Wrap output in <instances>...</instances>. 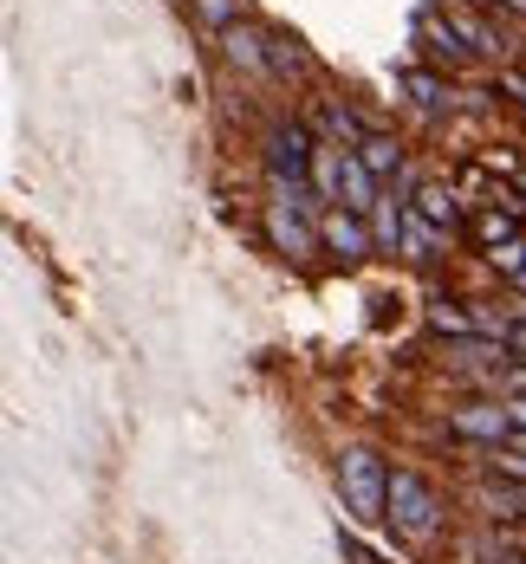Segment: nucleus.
Masks as SVG:
<instances>
[{"label": "nucleus", "mask_w": 526, "mask_h": 564, "mask_svg": "<svg viewBox=\"0 0 526 564\" xmlns=\"http://www.w3.org/2000/svg\"><path fill=\"white\" fill-rule=\"evenodd\" d=\"M338 487H345V499H351L358 519H383V506H390V474H383V461H377L371 448H345Z\"/></svg>", "instance_id": "2"}, {"label": "nucleus", "mask_w": 526, "mask_h": 564, "mask_svg": "<svg viewBox=\"0 0 526 564\" xmlns=\"http://www.w3.org/2000/svg\"><path fill=\"white\" fill-rule=\"evenodd\" d=\"M488 260H494V273H514V280H521V273H526V240L514 234V240H501V247H488Z\"/></svg>", "instance_id": "18"}, {"label": "nucleus", "mask_w": 526, "mask_h": 564, "mask_svg": "<svg viewBox=\"0 0 526 564\" xmlns=\"http://www.w3.org/2000/svg\"><path fill=\"white\" fill-rule=\"evenodd\" d=\"M514 208H481L474 214V234H481V247H501V240H514Z\"/></svg>", "instance_id": "13"}, {"label": "nucleus", "mask_w": 526, "mask_h": 564, "mask_svg": "<svg viewBox=\"0 0 526 564\" xmlns=\"http://www.w3.org/2000/svg\"><path fill=\"white\" fill-rule=\"evenodd\" d=\"M449 428L468 441H507L514 416H507V403H461V409H449Z\"/></svg>", "instance_id": "4"}, {"label": "nucleus", "mask_w": 526, "mask_h": 564, "mask_svg": "<svg viewBox=\"0 0 526 564\" xmlns=\"http://www.w3.org/2000/svg\"><path fill=\"white\" fill-rule=\"evenodd\" d=\"M267 234H273V247H280V253H293V260H312V253H318V240H325V234L300 214V202H273V208H267Z\"/></svg>", "instance_id": "3"}, {"label": "nucleus", "mask_w": 526, "mask_h": 564, "mask_svg": "<svg viewBox=\"0 0 526 564\" xmlns=\"http://www.w3.org/2000/svg\"><path fill=\"white\" fill-rule=\"evenodd\" d=\"M436 234H443V227H429V221H423L416 208L403 214V247H410V260H429V247H436Z\"/></svg>", "instance_id": "14"}, {"label": "nucleus", "mask_w": 526, "mask_h": 564, "mask_svg": "<svg viewBox=\"0 0 526 564\" xmlns=\"http://www.w3.org/2000/svg\"><path fill=\"white\" fill-rule=\"evenodd\" d=\"M267 66H273V71H287V78H293V71H305V53H300V40H287V33H273V40H267Z\"/></svg>", "instance_id": "15"}, {"label": "nucleus", "mask_w": 526, "mask_h": 564, "mask_svg": "<svg viewBox=\"0 0 526 564\" xmlns=\"http://www.w3.org/2000/svg\"><path fill=\"white\" fill-rule=\"evenodd\" d=\"M507 351H514V357L526 363V325H507Z\"/></svg>", "instance_id": "22"}, {"label": "nucleus", "mask_w": 526, "mask_h": 564, "mask_svg": "<svg viewBox=\"0 0 526 564\" xmlns=\"http://www.w3.org/2000/svg\"><path fill=\"white\" fill-rule=\"evenodd\" d=\"M501 351H507V338H474V345H455V363L461 370H474V363H501Z\"/></svg>", "instance_id": "16"}, {"label": "nucleus", "mask_w": 526, "mask_h": 564, "mask_svg": "<svg viewBox=\"0 0 526 564\" xmlns=\"http://www.w3.org/2000/svg\"><path fill=\"white\" fill-rule=\"evenodd\" d=\"M416 33L429 40V53H436V59H449V66L468 59V40H461V26H455L449 13H423V20H416Z\"/></svg>", "instance_id": "7"}, {"label": "nucleus", "mask_w": 526, "mask_h": 564, "mask_svg": "<svg viewBox=\"0 0 526 564\" xmlns=\"http://www.w3.org/2000/svg\"><path fill=\"white\" fill-rule=\"evenodd\" d=\"M410 202H416V214H423L429 227H455V214H461V195H455L449 182H416Z\"/></svg>", "instance_id": "6"}, {"label": "nucleus", "mask_w": 526, "mask_h": 564, "mask_svg": "<svg viewBox=\"0 0 526 564\" xmlns=\"http://www.w3.org/2000/svg\"><path fill=\"white\" fill-rule=\"evenodd\" d=\"M189 7H195V13H202V20H209L215 33H227V26H240V0H189Z\"/></svg>", "instance_id": "19"}, {"label": "nucleus", "mask_w": 526, "mask_h": 564, "mask_svg": "<svg viewBox=\"0 0 526 564\" xmlns=\"http://www.w3.org/2000/svg\"><path fill=\"white\" fill-rule=\"evenodd\" d=\"M494 7H507V13H526V0H494Z\"/></svg>", "instance_id": "23"}, {"label": "nucleus", "mask_w": 526, "mask_h": 564, "mask_svg": "<svg viewBox=\"0 0 526 564\" xmlns=\"http://www.w3.org/2000/svg\"><path fill=\"white\" fill-rule=\"evenodd\" d=\"M403 91H410L423 111H443V78H429V71H403Z\"/></svg>", "instance_id": "17"}, {"label": "nucleus", "mask_w": 526, "mask_h": 564, "mask_svg": "<svg viewBox=\"0 0 526 564\" xmlns=\"http://www.w3.org/2000/svg\"><path fill=\"white\" fill-rule=\"evenodd\" d=\"M455 26H461V40H468V53H481V59H501L507 53V40L488 26V20H474V13H449Z\"/></svg>", "instance_id": "9"}, {"label": "nucleus", "mask_w": 526, "mask_h": 564, "mask_svg": "<svg viewBox=\"0 0 526 564\" xmlns=\"http://www.w3.org/2000/svg\"><path fill=\"white\" fill-rule=\"evenodd\" d=\"M358 162L371 169V176H390V169H403V149H396V137H358Z\"/></svg>", "instance_id": "10"}, {"label": "nucleus", "mask_w": 526, "mask_h": 564, "mask_svg": "<svg viewBox=\"0 0 526 564\" xmlns=\"http://www.w3.org/2000/svg\"><path fill=\"white\" fill-rule=\"evenodd\" d=\"M383 519H390V532H396V539L429 545V539H436V526H443V499H436V487H429L423 474L390 467V506H383Z\"/></svg>", "instance_id": "1"}, {"label": "nucleus", "mask_w": 526, "mask_h": 564, "mask_svg": "<svg viewBox=\"0 0 526 564\" xmlns=\"http://www.w3.org/2000/svg\"><path fill=\"white\" fill-rule=\"evenodd\" d=\"M318 234H325V247H338L345 260H365L377 247V234L365 227V214H351V208H332L325 221H318Z\"/></svg>", "instance_id": "5"}, {"label": "nucleus", "mask_w": 526, "mask_h": 564, "mask_svg": "<svg viewBox=\"0 0 526 564\" xmlns=\"http://www.w3.org/2000/svg\"><path fill=\"white\" fill-rule=\"evenodd\" d=\"M521 292H526V273H521Z\"/></svg>", "instance_id": "25"}, {"label": "nucleus", "mask_w": 526, "mask_h": 564, "mask_svg": "<svg viewBox=\"0 0 526 564\" xmlns=\"http://www.w3.org/2000/svg\"><path fill=\"white\" fill-rule=\"evenodd\" d=\"M383 195H377V176L358 162V156H345V202L338 208H351V214H371Z\"/></svg>", "instance_id": "8"}, {"label": "nucleus", "mask_w": 526, "mask_h": 564, "mask_svg": "<svg viewBox=\"0 0 526 564\" xmlns=\"http://www.w3.org/2000/svg\"><path fill=\"white\" fill-rule=\"evenodd\" d=\"M501 564H521V559H501Z\"/></svg>", "instance_id": "24"}, {"label": "nucleus", "mask_w": 526, "mask_h": 564, "mask_svg": "<svg viewBox=\"0 0 526 564\" xmlns=\"http://www.w3.org/2000/svg\"><path fill=\"white\" fill-rule=\"evenodd\" d=\"M501 390H514V396H526V363H514V370L501 376Z\"/></svg>", "instance_id": "21"}, {"label": "nucleus", "mask_w": 526, "mask_h": 564, "mask_svg": "<svg viewBox=\"0 0 526 564\" xmlns=\"http://www.w3.org/2000/svg\"><path fill=\"white\" fill-rule=\"evenodd\" d=\"M403 214H410V208H396V195H383V202L371 208V234H377V247H396V240H403Z\"/></svg>", "instance_id": "12"}, {"label": "nucleus", "mask_w": 526, "mask_h": 564, "mask_svg": "<svg viewBox=\"0 0 526 564\" xmlns=\"http://www.w3.org/2000/svg\"><path fill=\"white\" fill-rule=\"evenodd\" d=\"M494 467H501V474H521V481H526V454H514V448H507V454H501Z\"/></svg>", "instance_id": "20"}, {"label": "nucleus", "mask_w": 526, "mask_h": 564, "mask_svg": "<svg viewBox=\"0 0 526 564\" xmlns=\"http://www.w3.org/2000/svg\"><path fill=\"white\" fill-rule=\"evenodd\" d=\"M222 40H227V59H234V66H267V40H260V33H247V26H227Z\"/></svg>", "instance_id": "11"}]
</instances>
